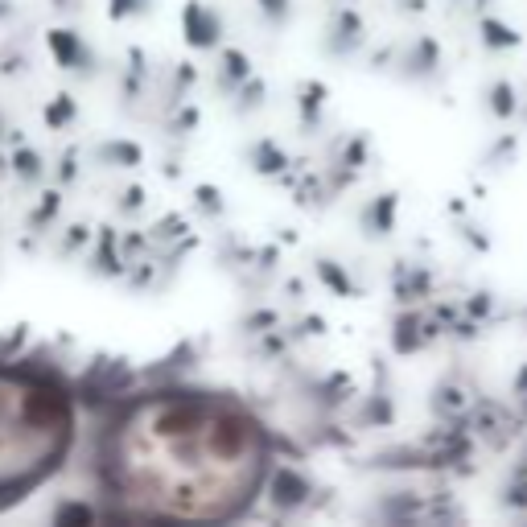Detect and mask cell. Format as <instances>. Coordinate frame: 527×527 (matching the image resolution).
I'll use <instances>...</instances> for the list:
<instances>
[{
  "label": "cell",
  "instance_id": "1",
  "mask_svg": "<svg viewBox=\"0 0 527 527\" xmlns=\"http://www.w3.org/2000/svg\"><path fill=\"white\" fill-rule=\"evenodd\" d=\"M112 486L169 515H231L264 470L252 416L206 396L140 404L112 433Z\"/></svg>",
  "mask_w": 527,
  "mask_h": 527
},
{
  "label": "cell",
  "instance_id": "2",
  "mask_svg": "<svg viewBox=\"0 0 527 527\" xmlns=\"http://www.w3.org/2000/svg\"><path fill=\"white\" fill-rule=\"evenodd\" d=\"M70 449V404L50 379L0 371V503L38 486Z\"/></svg>",
  "mask_w": 527,
  "mask_h": 527
}]
</instances>
